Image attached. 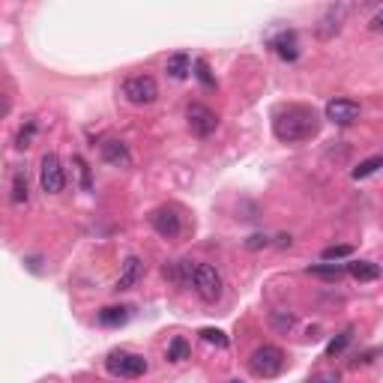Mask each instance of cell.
I'll use <instances>...</instances> for the list:
<instances>
[{"label": "cell", "mask_w": 383, "mask_h": 383, "mask_svg": "<svg viewBox=\"0 0 383 383\" xmlns=\"http://www.w3.org/2000/svg\"><path fill=\"white\" fill-rule=\"evenodd\" d=\"M13 204L15 207L27 204V174L24 171H15V177H13Z\"/></svg>", "instance_id": "cell-20"}, {"label": "cell", "mask_w": 383, "mask_h": 383, "mask_svg": "<svg viewBox=\"0 0 383 383\" xmlns=\"http://www.w3.org/2000/svg\"><path fill=\"white\" fill-rule=\"evenodd\" d=\"M33 135H36V123L33 120H27V123L22 126V132H18V141H15L18 150H27L30 144H33Z\"/></svg>", "instance_id": "cell-26"}, {"label": "cell", "mask_w": 383, "mask_h": 383, "mask_svg": "<svg viewBox=\"0 0 383 383\" xmlns=\"http://www.w3.org/2000/svg\"><path fill=\"white\" fill-rule=\"evenodd\" d=\"M354 255V249L350 246H329V249H324V260H329V264H336V260H341V258H350Z\"/></svg>", "instance_id": "cell-27"}, {"label": "cell", "mask_w": 383, "mask_h": 383, "mask_svg": "<svg viewBox=\"0 0 383 383\" xmlns=\"http://www.w3.org/2000/svg\"><path fill=\"white\" fill-rule=\"evenodd\" d=\"M141 273H144V264H141V258H126L123 260V269H120V279H117V285L114 290H129L135 285V281L141 279Z\"/></svg>", "instance_id": "cell-11"}, {"label": "cell", "mask_w": 383, "mask_h": 383, "mask_svg": "<svg viewBox=\"0 0 383 383\" xmlns=\"http://www.w3.org/2000/svg\"><path fill=\"white\" fill-rule=\"evenodd\" d=\"M228 383H243V380H228Z\"/></svg>", "instance_id": "cell-32"}, {"label": "cell", "mask_w": 383, "mask_h": 383, "mask_svg": "<svg viewBox=\"0 0 383 383\" xmlns=\"http://www.w3.org/2000/svg\"><path fill=\"white\" fill-rule=\"evenodd\" d=\"M308 276H318V279H324V281H338L341 276L347 273V267L345 264H329V260H324V264H311L306 269Z\"/></svg>", "instance_id": "cell-16"}, {"label": "cell", "mask_w": 383, "mask_h": 383, "mask_svg": "<svg viewBox=\"0 0 383 383\" xmlns=\"http://www.w3.org/2000/svg\"><path fill=\"white\" fill-rule=\"evenodd\" d=\"M269 324H273L279 332H288L290 327L297 324V318L290 311H269Z\"/></svg>", "instance_id": "cell-24"}, {"label": "cell", "mask_w": 383, "mask_h": 383, "mask_svg": "<svg viewBox=\"0 0 383 383\" xmlns=\"http://www.w3.org/2000/svg\"><path fill=\"white\" fill-rule=\"evenodd\" d=\"M198 336L204 338L207 345H216L219 350H225V347L230 345V338H228V336H225V332H221V329H216V327H204V329L198 332Z\"/></svg>", "instance_id": "cell-21"}, {"label": "cell", "mask_w": 383, "mask_h": 383, "mask_svg": "<svg viewBox=\"0 0 383 383\" xmlns=\"http://www.w3.org/2000/svg\"><path fill=\"white\" fill-rule=\"evenodd\" d=\"M324 114H327L329 123H336V126H354L362 114V108H359V102H354V99H329Z\"/></svg>", "instance_id": "cell-8"}, {"label": "cell", "mask_w": 383, "mask_h": 383, "mask_svg": "<svg viewBox=\"0 0 383 383\" xmlns=\"http://www.w3.org/2000/svg\"><path fill=\"white\" fill-rule=\"evenodd\" d=\"M264 246H269V240H267L264 234H255V237L246 240V249H251V251H255V249H264Z\"/></svg>", "instance_id": "cell-30"}, {"label": "cell", "mask_w": 383, "mask_h": 383, "mask_svg": "<svg viewBox=\"0 0 383 383\" xmlns=\"http://www.w3.org/2000/svg\"><path fill=\"white\" fill-rule=\"evenodd\" d=\"M368 27L375 30V33H383V9H377L375 15H371V22H368Z\"/></svg>", "instance_id": "cell-31"}, {"label": "cell", "mask_w": 383, "mask_h": 383, "mask_svg": "<svg viewBox=\"0 0 383 383\" xmlns=\"http://www.w3.org/2000/svg\"><path fill=\"white\" fill-rule=\"evenodd\" d=\"M377 168H383V156H368V159H362V162L350 171V177L354 180H366V177H371Z\"/></svg>", "instance_id": "cell-19"}, {"label": "cell", "mask_w": 383, "mask_h": 383, "mask_svg": "<svg viewBox=\"0 0 383 383\" xmlns=\"http://www.w3.org/2000/svg\"><path fill=\"white\" fill-rule=\"evenodd\" d=\"M186 120H189L192 135H198V138H210L216 132V126H219V114L213 108L201 105V102H192L186 108Z\"/></svg>", "instance_id": "cell-7"}, {"label": "cell", "mask_w": 383, "mask_h": 383, "mask_svg": "<svg viewBox=\"0 0 383 383\" xmlns=\"http://www.w3.org/2000/svg\"><path fill=\"white\" fill-rule=\"evenodd\" d=\"M249 368H251V375H258V377H279L281 375V368H285V354H281L279 347L273 345H264V347H258L255 354L249 357Z\"/></svg>", "instance_id": "cell-2"}, {"label": "cell", "mask_w": 383, "mask_h": 383, "mask_svg": "<svg viewBox=\"0 0 383 383\" xmlns=\"http://www.w3.org/2000/svg\"><path fill=\"white\" fill-rule=\"evenodd\" d=\"M105 368L114 377H141V375H147V359L135 357V354H123V350H114V354H108Z\"/></svg>", "instance_id": "cell-6"}, {"label": "cell", "mask_w": 383, "mask_h": 383, "mask_svg": "<svg viewBox=\"0 0 383 383\" xmlns=\"http://www.w3.org/2000/svg\"><path fill=\"white\" fill-rule=\"evenodd\" d=\"M345 13H347V6H329V9H327V15L320 18L318 36H320V39H329L332 33H338V27H341V18H345Z\"/></svg>", "instance_id": "cell-12"}, {"label": "cell", "mask_w": 383, "mask_h": 383, "mask_svg": "<svg viewBox=\"0 0 383 383\" xmlns=\"http://www.w3.org/2000/svg\"><path fill=\"white\" fill-rule=\"evenodd\" d=\"M75 165H78V171H81V186L90 192V168H87V162L81 156H75Z\"/></svg>", "instance_id": "cell-29"}, {"label": "cell", "mask_w": 383, "mask_h": 383, "mask_svg": "<svg viewBox=\"0 0 383 383\" xmlns=\"http://www.w3.org/2000/svg\"><path fill=\"white\" fill-rule=\"evenodd\" d=\"M350 338H354V329H341L338 336L327 345V357H338V354H345V347L350 345Z\"/></svg>", "instance_id": "cell-22"}, {"label": "cell", "mask_w": 383, "mask_h": 383, "mask_svg": "<svg viewBox=\"0 0 383 383\" xmlns=\"http://www.w3.org/2000/svg\"><path fill=\"white\" fill-rule=\"evenodd\" d=\"M126 320H129V308L123 306H108L99 311V324L102 327H123Z\"/></svg>", "instance_id": "cell-18"}, {"label": "cell", "mask_w": 383, "mask_h": 383, "mask_svg": "<svg viewBox=\"0 0 383 383\" xmlns=\"http://www.w3.org/2000/svg\"><path fill=\"white\" fill-rule=\"evenodd\" d=\"M39 183H42L45 195H60L66 186V171L63 162L54 156V153H45L42 162H39Z\"/></svg>", "instance_id": "cell-5"}, {"label": "cell", "mask_w": 383, "mask_h": 383, "mask_svg": "<svg viewBox=\"0 0 383 383\" xmlns=\"http://www.w3.org/2000/svg\"><path fill=\"white\" fill-rule=\"evenodd\" d=\"M338 380H341L338 371H318V375L311 377L308 383H338Z\"/></svg>", "instance_id": "cell-28"}, {"label": "cell", "mask_w": 383, "mask_h": 383, "mask_svg": "<svg viewBox=\"0 0 383 383\" xmlns=\"http://www.w3.org/2000/svg\"><path fill=\"white\" fill-rule=\"evenodd\" d=\"M192 288L204 302H219L221 299V276L216 267L210 264H198L195 267V279H192Z\"/></svg>", "instance_id": "cell-4"}, {"label": "cell", "mask_w": 383, "mask_h": 383, "mask_svg": "<svg viewBox=\"0 0 383 383\" xmlns=\"http://www.w3.org/2000/svg\"><path fill=\"white\" fill-rule=\"evenodd\" d=\"M318 129H320V117L308 105H281L273 114V135L279 141H285V144L315 138Z\"/></svg>", "instance_id": "cell-1"}, {"label": "cell", "mask_w": 383, "mask_h": 383, "mask_svg": "<svg viewBox=\"0 0 383 383\" xmlns=\"http://www.w3.org/2000/svg\"><path fill=\"white\" fill-rule=\"evenodd\" d=\"M168 359L171 362H183L189 359V345H186V338H171V345H168Z\"/></svg>", "instance_id": "cell-23"}, {"label": "cell", "mask_w": 383, "mask_h": 383, "mask_svg": "<svg viewBox=\"0 0 383 383\" xmlns=\"http://www.w3.org/2000/svg\"><path fill=\"white\" fill-rule=\"evenodd\" d=\"M123 96H126V102H132V105H150L159 99V84H156V78L147 72L129 75L123 81Z\"/></svg>", "instance_id": "cell-3"}, {"label": "cell", "mask_w": 383, "mask_h": 383, "mask_svg": "<svg viewBox=\"0 0 383 383\" xmlns=\"http://www.w3.org/2000/svg\"><path fill=\"white\" fill-rule=\"evenodd\" d=\"M192 69H195V78L204 87H216V78H213V72H210V66H207V60H195L192 63Z\"/></svg>", "instance_id": "cell-25"}, {"label": "cell", "mask_w": 383, "mask_h": 383, "mask_svg": "<svg viewBox=\"0 0 383 383\" xmlns=\"http://www.w3.org/2000/svg\"><path fill=\"white\" fill-rule=\"evenodd\" d=\"M195 267L198 264H192V260H177V264H168L165 267V276L174 281V285H192V279H195Z\"/></svg>", "instance_id": "cell-13"}, {"label": "cell", "mask_w": 383, "mask_h": 383, "mask_svg": "<svg viewBox=\"0 0 383 383\" xmlns=\"http://www.w3.org/2000/svg\"><path fill=\"white\" fill-rule=\"evenodd\" d=\"M150 225H153L159 237H168V240H174L180 234V216H177V210H171V207L153 210V213H150Z\"/></svg>", "instance_id": "cell-9"}, {"label": "cell", "mask_w": 383, "mask_h": 383, "mask_svg": "<svg viewBox=\"0 0 383 383\" xmlns=\"http://www.w3.org/2000/svg\"><path fill=\"white\" fill-rule=\"evenodd\" d=\"M99 153H102L105 162H108V165H114V168H129V165H132L129 147L123 144V141H117V138H105V141H102V147H99Z\"/></svg>", "instance_id": "cell-10"}, {"label": "cell", "mask_w": 383, "mask_h": 383, "mask_svg": "<svg viewBox=\"0 0 383 383\" xmlns=\"http://www.w3.org/2000/svg\"><path fill=\"white\" fill-rule=\"evenodd\" d=\"M279 52V57H285V60H297L299 57V52H297V33L294 30H281V33L269 42Z\"/></svg>", "instance_id": "cell-14"}, {"label": "cell", "mask_w": 383, "mask_h": 383, "mask_svg": "<svg viewBox=\"0 0 383 383\" xmlns=\"http://www.w3.org/2000/svg\"><path fill=\"white\" fill-rule=\"evenodd\" d=\"M165 72L174 78V81H183V78L192 72V60L186 52H177V54H171L168 57V63H165Z\"/></svg>", "instance_id": "cell-15"}, {"label": "cell", "mask_w": 383, "mask_h": 383, "mask_svg": "<svg viewBox=\"0 0 383 383\" xmlns=\"http://www.w3.org/2000/svg\"><path fill=\"white\" fill-rule=\"evenodd\" d=\"M347 273L354 276L357 281H375L380 276V267L371 264V260H350L347 264Z\"/></svg>", "instance_id": "cell-17"}]
</instances>
